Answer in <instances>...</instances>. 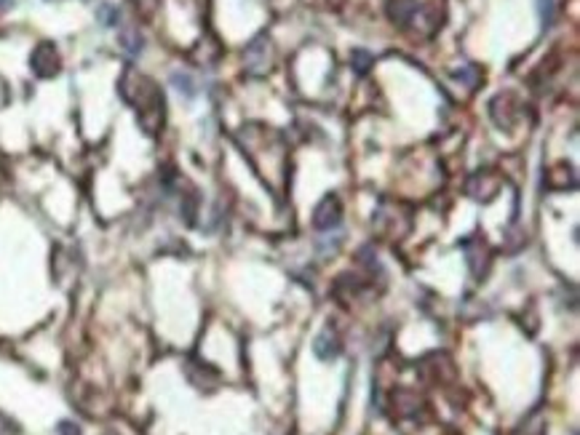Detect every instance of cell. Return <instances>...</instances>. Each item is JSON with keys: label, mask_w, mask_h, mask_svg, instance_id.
I'll return each instance as SVG.
<instances>
[{"label": "cell", "mask_w": 580, "mask_h": 435, "mask_svg": "<svg viewBox=\"0 0 580 435\" xmlns=\"http://www.w3.org/2000/svg\"><path fill=\"white\" fill-rule=\"evenodd\" d=\"M30 67L38 78H54L62 70V57L54 43H38L30 54Z\"/></svg>", "instance_id": "6da1fadb"}, {"label": "cell", "mask_w": 580, "mask_h": 435, "mask_svg": "<svg viewBox=\"0 0 580 435\" xmlns=\"http://www.w3.org/2000/svg\"><path fill=\"white\" fill-rule=\"evenodd\" d=\"M342 222V200L334 193L324 196L313 209V227L316 230H334Z\"/></svg>", "instance_id": "7a4b0ae2"}, {"label": "cell", "mask_w": 580, "mask_h": 435, "mask_svg": "<svg viewBox=\"0 0 580 435\" xmlns=\"http://www.w3.org/2000/svg\"><path fill=\"white\" fill-rule=\"evenodd\" d=\"M500 190V177L492 171V168H481L476 171L468 184H465V193L474 198V200H492Z\"/></svg>", "instance_id": "3957f363"}, {"label": "cell", "mask_w": 580, "mask_h": 435, "mask_svg": "<svg viewBox=\"0 0 580 435\" xmlns=\"http://www.w3.org/2000/svg\"><path fill=\"white\" fill-rule=\"evenodd\" d=\"M417 0H388V19L396 27H409L417 14Z\"/></svg>", "instance_id": "277c9868"}, {"label": "cell", "mask_w": 580, "mask_h": 435, "mask_svg": "<svg viewBox=\"0 0 580 435\" xmlns=\"http://www.w3.org/2000/svg\"><path fill=\"white\" fill-rule=\"evenodd\" d=\"M313 353H316V358L321 360H334L340 355V339L329 329H324L316 337V342H313Z\"/></svg>", "instance_id": "5b68a950"}, {"label": "cell", "mask_w": 580, "mask_h": 435, "mask_svg": "<svg viewBox=\"0 0 580 435\" xmlns=\"http://www.w3.org/2000/svg\"><path fill=\"white\" fill-rule=\"evenodd\" d=\"M118 40H120V45H123V51H126L129 57H139V54H142V45H145V38H142V32L136 30V27H126V30H120Z\"/></svg>", "instance_id": "8992f818"}, {"label": "cell", "mask_w": 580, "mask_h": 435, "mask_svg": "<svg viewBox=\"0 0 580 435\" xmlns=\"http://www.w3.org/2000/svg\"><path fill=\"white\" fill-rule=\"evenodd\" d=\"M171 86H174L185 99H195V94H198L193 75H188V73H182V70L171 73Z\"/></svg>", "instance_id": "52a82bcc"}, {"label": "cell", "mask_w": 580, "mask_h": 435, "mask_svg": "<svg viewBox=\"0 0 580 435\" xmlns=\"http://www.w3.org/2000/svg\"><path fill=\"white\" fill-rule=\"evenodd\" d=\"M97 19H99L102 27L113 30V27H118L120 24V8L118 6H113V3H102V6L97 8Z\"/></svg>", "instance_id": "ba28073f"}, {"label": "cell", "mask_w": 580, "mask_h": 435, "mask_svg": "<svg viewBox=\"0 0 580 435\" xmlns=\"http://www.w3.org/2000/svg\"><path fill=\"white\" fill-rule=\"evenodd\" d=\"M351 64H353V70H356L358 75H367V73L374 67V57L367 51V48H353V54H351Z\"/></svg>", "instance_id": "9c48e42d"}, {"label": "cell", "mask_w": 580, "mask_h": 435, "mask_svg": "<svg viewBox=\"0 0 580 435\" xmlns=\"http://www.w3.org/2000/svg\"><path fill=\"white\" fill-rule=\"evenodd\" d=\"M179 214H182V219H185L188 225H195V219H198V198L195 196L182 198V203H179Z\"/></svg>", "instance_id": "30bf717a"}, {"label": "cell", "mask_w": 580, "mask_h": 435, "mask_svg": "<svg viewBox=\"0 0 580 435\" xmlns=\"http://www.w3.org/2000/svg\"><path fill=\"white\" fill-rule=\"evenodd\" d=\"M537 14H540L543 30H549V24L553 22V0H537Z\"/></svg>", "instance_id": "8fae6325"}, {"label": "cell", "mask_w": 580, "mask_h": 435, "mask_svg": "<svg viewBox=\"0 0 580 435\" xmlns=\"http://www.w3.org/2000/svg\"><path fill=\"white\" fill-rule=\"evenodd\" d=\"M0 435H19L16 422H11L8 417H3V414H0Z\"/></svg>", "instance_id": "7c38bea8"}, {"label": "cell", "mask_w": 580, "mask_h": 435, "mask_svg": "<svg viewBox=\"0 0 580 435\" xmlns=\"http://www.w3.org/2000/svg\"><path fill=\"white\" fill-rule=\"evenodd\" d=\"M59 435H80V427L75 425V422H59Z\"/></svg>", "instance_id": "4fadbf2b"}, {"label": "cell", "mask_w": 580, "mask_h": 435, "mask_svg": "<svg viewBox=\"0 0 580 435\" xmlns=\"http://www.w3.org/2000/svg\"><path fill=\"white\" fill-rule=\"evenodd\" d=\"M14 6V0H0V8H11Z\"/></svg>", "instance_id": "5bb4252c"}]
</instances>
